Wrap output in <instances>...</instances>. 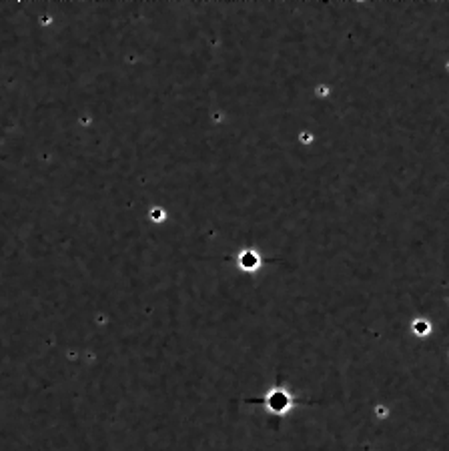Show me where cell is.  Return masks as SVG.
<instances>
[{"mask_svg": "<svg viewBox=\"0 0 449 451\" xmlns=\"http://www.w3.org/2000/svg\"><path fill=\"white\" fill-rule=\"evenodd\" d=\"M243 263H245V265L249 267V265H255V263H257V259H255V255L247 253V255H245V259H243Z\"/></svg>", "mask_w": 449, "mask_h": 451, "instance_id": "obj_1", "label": "cell"}]
</instances>
